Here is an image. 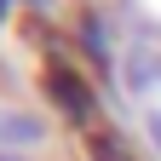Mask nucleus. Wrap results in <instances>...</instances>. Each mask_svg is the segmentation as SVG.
<instances>
[{"label": "nucleus", "instance_id": "f257e3e1", "mask_svg": "<svg viewBox=\"0 0 161 161\" xmlns=\"http://www.w3.org/2000/svg\"><path fill=\"white\" fill-rule=\"evenodd\" d=\"M46 92H52V104L64 109L75 127H86V121H92V92H86V80H80L69 64H52V69H46Z\"/></svg>", "mask_w": 161, "mask_h": 161}, {"label": "nucleus", "instance_id": "f03ea898", "mask_svg": "<svg viewBox=\"0 0 161 161\" xmlns=\"http://www.w3.org/2000/svg\"><path fill=\"white\" fill-rule=\"evenodd\" d=\"M6 6H12V0H0V17H6Z\"/></svg>", "mask_w": 161, "mask_h": 161}]
</instances>
